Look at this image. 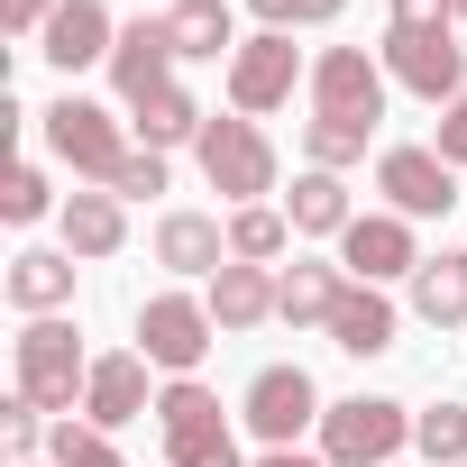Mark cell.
<instances>
[{
	"instance_id": "9a60e30c",
	"label": "cell",
	"mask_w": 467,
	"mask_h": 467,
	"mask_svg": "<svg viewBox=\"0 0 467 467\" xmlns=\"http://www.w3.org/2000/svg\"><path fill=\"white\" fill-rule=\"evenodd\" d=\"M138 412H156V403H147V358H138V348H119V358H92L83 421H92V431H119V421H138Z\"/></svg>"
},
{
	"instance_id": "ab89813d",
	"label": "cell",
	"mask_w": 467,
	"mask_h": 467,
	"mask_svg": "<svg viewBox=\"0 0 467 467\" xmlns=\"http://www.w3.org/2000/svg\"><path fill=\"white\" fill-rule=\"evenodd\" d=\"M449 10H458V19H467V0H449Z\"/></svg>"
},
{
	"instance_id": "f35d334b",
	"label": "cell",
	"mask_w": 467,
	"mask_h": 467,
	"mask_svg": "<svg viewBox=\"0 0 467 467\" xmlns=\"http://www.w3.org/2000/svg\"><path fill=\"white\" fill-rule=\"evenodd\" d=\"M10 467H56V458H10Z\"/></svg>"
},
{
	"instance_id": "484cf974",
	"label": "cell",
	"mask_w": 467,
	"mask_h": 467,
	"mask_svg": "<svg viewBox=\"0 0 467 467\" xmlns=\"http://www.w3.org/2000/svg\"><path fill=\"white\" fill-rule=\"evenodd\" d=\"M294 248V220L275 211V202H248V211H229V257L239 266H275Z\"/></svg>"
},
{
	"instance_id": "603a6c76",
	"label": "cell",
	"mask_w": 467,
	"mask_h": 467,
	"mask_svg": "<svg viewBox=\"0 0 467 467\" xmlns=\"http://www.w3.org/2000/svg\"><path fill=\"white\" fill-rule=\"evenodd\" d=\"M412 312L431 330H467V248H440L412 266Z\"/></svg>"
},
{
	"instance_id": "277c9868",
	"label": "cell",
	"mask_w": 467,
	"mask_h": 467,
	"mask_svg": "<svg viewBox=\"0 0 467 467\" xmlns=\"http://www.w3.org/2000/svg\"><path fill=\"white\" fill-rule=\"evenodd\" d=\"M412 440V412L394 394H348L321 412V458L330 467H394V449Z\"/></svg>"
},
{
	"instance_id": "4316f807",
	"label": "cell",
	"mask_w": 467,
	"mask_h": 467,
	"mask_svg": "<svg viewBox=\"0 0 467 467\" xmlns=\"http://www.w3.org/2000/svg\"><path fill=\"white\" fill-rule=\"evenodd\" d=\"M367 138H376L367 119H303V156H312L321 174H348V165L367 156Z\"/></svg>"
},
{
	"instance_id": "cb8c5ba5",
	"label": "cell",
	"mask_w": 467,
	"mask_h": 467,
	"mask_svg": "<svg viewBox=\"0 0 467 467\" xmlns=\"http://www.w3.org/2000/svg\"><path fill=\"white\" fill-rule=\"evenodd\" d=\"M285 220H294V239H348V183L339 174H321V165H303L294 174V202H285Z\"/></svg>"
},
{
	"instance_id": "d6986e66",
	"label": "cell",
	"mask_w": 467,
	"mask_h": 467,
	"mask_svg": "<svg viewBox=\"0 0 467 467\" xmlns=\"http://www.w3.org/2000/svg\"><path fill=\"white\" fill-rule=\"evenodd\" d=\"M10 303H19L28 321L65 312V303H74V248H19V257H10Z\"/></svg>"
},
{
	"instance_id": "d6a6232c",
	"label": "cell",
	"mask_w": 467,
	"mask_h": 467,
	"mask_svg": "<svg viewBox=\"0 0 467 467\" xmlns=\"http://www.w3.org/2000/svg\"><path fill=\"white\" fill-rule=\"evenodd\" d=\"M56 10H65V0H0V28H10V37H47Z\"/></svg>"
},
{
	"instance_id": "9c48e42d",
	"label": "cell",
	"mask_w": 467,
	"mask_h": 467,
	"mask_svg": "<svg viewBox=\"0 0 467 467\" xmlns=\"http://www.w3.org/2000/svg\"><path fill=\"white\" fill-rule=\"evenodd\" d=\"M376 192L403 220H449L458 211V165H440V147H385L376 156Z\"/></svg>"
},
{
	"instance_id": "44dd1931",
	"label": "cell",
	"mask_w": 467,
	"mask_h": 467,
	"mask_svg": "<svg viewBox=\"0 0 467 467\" xmlns=\"http://www.w3.org/2000/svg\"><path fill=\"white\" fill-rule=\"evenodd\" d=\"M202 303H211L220 330H257V321H275V266H239V257H229Z\"/></svg>"
},
{
	"instance_id": "8992f818",
	"label": "cell",
	"mask_w": 467,
	"mask_h": 467,
	"mask_svg": "<svg viewBox=\"0 0 467 467\" xmlns=\"http://www.w3.org/2000/svg\"><path fill=\"white\" fill-rule=\"evenodd\" d=\"M294 83H312V65L294 56V28H257L239 56H229V110L239 119H266L294 101Z\"/></svg>"
},
{
	"instance_id": "7a4b0ae2",
	"label": "cell",
	"mask_w": 467,
	"mask_h": 467,
	"mask_svg": "<svg viewBox=\"0 0 467 467\" xmlns=\"http://www.w3.org/2000/svg\"><path fill=\"white\" fill-rule=\"evenodd\" d=\"M10 367H19V394H28L37 412H65V421H74V403H83V385H92V358H83V339H74L65 312L28 321V330L10 339Z\"/></svg>"
},
{
	"instance_id": "4fadbf2b",
	"label": "cell",
	"mask_w": 467,
	"mask_h": 467,
	"mask_svg": "<svg viewBox=\"0 0 467 467\" xmlns=\"http://www.w3.org/2000/svg\"><path fill=\"white\" fill-rule=\"evenodd\" d=\"M110 47H119V19L101 10V0H65V10L47 19V37H37V56H47L56 74H83V65H110Z\"/></svg>"
},
{
	"instance_id": "8d00e7d4",
	"label": "cell",
	"mask_w": 467,
	"mask_h": 467,
	"mask_svg": "<svg viewBox=\"0 0 467 467\" xmlns=\"http://www.w3.org/2000/svg\"><path fill=\"white\" fill-rule=\"evenodd\" d=\"M257 467H330V458H303V449H266Z\"/></svg>"
},
{
	"instance_id": "5bb4252c",
	"label": "cell",
	"mask_w": 467,
	"mask_h": 467,
	"mask_svg": "<svg viewBox=\"0 0 467 467\" xmlns=\"http://www.w3.org/2000/svg\"><path fill=\"white\" fill-rule=\"evenodd\" d=\"M110 83H119L129 110H138L147 92L174 83V37H165V19H129V28H119V47H110Z\"/></svg>"
},
{
	"instance_id": "ffe728a7",
	"label": "cell",
	"mask_w": 467,
	"mask_h": 467,
	"mask_svg": "<svg viewBox=\"0 0 467 467\" xmlns=\"http://www.w3.org/2000/svg\"><path fill=\"white\" fill-rule=\"evenodd\" d=\"M330 348H348V358H385V348H394V303H385V285H358V275H348V294H339V312H330Z\"/></svg>"
},
{
	"instance_id": "1f68e13d",
	"label": "cell",
	"mask_w": 467,
	"mask_h": 467,
	"mask_svg": "<svg viewBox=\"0 0 467 467\" xmlns=\"http://www.w3.org/2000/svg\"><path fill=\"white\" fill-rule=\"evenodd\" d=\"M110 192H119V202H147V192H165V156H156V147H138V156L119 165V183H110Z\"/></svg>"
},
{
	"instance_id": "e575fe53",
	"label": "cell",
	"mask_w": 467,
	"mask_h": 467,
	"mask_svg": "<svg viewBox=\"0 0 467 467\" xmlns=\"http://www.w3.org/2000/svg\"><path fill=\"white\" fill-rule=\"evenodd\" d=\"M394 28H458L449 0H394Z\"/></svg>"
},
{
	"instance_id": "ba28073f",
	"label": "cell",
	"mask_w": 467,
	"mask_h": 467,
	"mask_svg": "<svg viewBox=\"0 0 467 467\" xmlns=\"http://www.w3.org/2000/svg\"><path fill=\"white\" fill-rule=\"evenodd\" d=\"M312 110L321 119H385V56L367 47H321L312 56Z\"/></svg>"
},
{
	"instance_id": "f1b7e54d",
	"label": "cell",
	"mask_w": 467,
	"mask_h": 467,
	"mask_svg": "<svg viewBox=\"0 0 467 467\" xmlns=\"http://www.w3.org/2000/svg\"><path fill=\"white\" fill-rule=\"evenodd\" d=\"M47 458H56V467H129V458L110 449V431H92V421H56V431H47Z\"/></svg>"
},
{
	"instance_id": "83f0119b",
	"label": "cell",
	"mask_w": 467,
	"mask_h": 467,
	"mask_svg": "<svg viewBox=\"0 0 467 467\" xmlns=\"http://www.w3.org/2000/svg\"><path fill=\"white\" fill-rule=\"evenodd\" d=\"M412 449H421L431 467H467V403H431V412H412Z\"/></svg>"
},
{
	"instance_id": "74e56055",
	"label": "cell",
	"mask_w": 467,
	"mask_h": 467,
	"mask_svg": "<svg viewBox=\"0 0 467 467\" xmlns=\"http://www.w3.org/2000/svg\"><path fill=\"white\" fill-rule=\"evenodd\" d=\"M192 467H248V458H239V440H220V449H211V458H192Z\"/></svg>"
},
{
	"instance_id": "7c38bea8",
	"label": "cell",
	"mask_w": 467,
	"mask_h": 467,
	"mask_svg": "<svg viewBox=\"0 0 467 467\" xmlns=\"http://www.w3.org/2000/svg\"><path fill=\"white\" fill-rule=\"evenodd\" d=\"M339 266H348L358 285H394V275H412V266H421L412 220H403V211H358L348 239H339Z\"/></svg>"
},
{
	"instance_id": "836d02e7",
	"label": "cell",
	"mask_w": 467,
	"mask_h": 467,
	"mask_svg": "<svg viewBox=\"0 0 467 467\" xmlns=\"http://www.w3.org/2000/svg\"><path fill=\"white\" fill-rule=\"evenodd\" d=\"M431 147H440V165H467V92L440 110V138H431Z\"/></svg>"
},
{
	"instance_id": "ac0fdd59",
	"label": "cell",
	"mask_w": 467,
	"mask_h": 467,
	"mask_svg": "<svg viewBox=\"0 0 467 467\" xmlns=\"http://www.w3.org/2000/svg\"><path fill=\"white\" fill-rule=\"evenodd\" d=\"M339 294H348V266H321V257H294L285 275H275V321H294V330H330V312H339Z\"/></svg>"
},
{
	"instance_id": "3957f363",
	"label": "cell",
	"mask_w": 467,
	"mask_h": 467,
	"mask_svg": "<svg viewBox=\"0 0 467 467\" xmlns=\"http://www.w3.org/2000/svg\"><path fill=\"white\" fill-rule=\"evenodd\" d=\"M192 156H202V183H211L220 202H239V211L275 192V138H266L257 119H239V110H229V119H202Z\"/></svg>"
},
{
	"instance_id": "5b68a950",
	"label": "cell",
	"mask_w": 467,
	"mask_h": 467,
	"mask_svg": "<svg viewBox=\"0 0 467 467\" xmlns=\"http://www.w3.org/2000/svg\"><path fill=\"white\" fill-rule=\"evenodd\" d=\"M385 83H403V92H421L431 110H449V101L467 92V47H458V28H385Z\"/></svg>"
},
{
	"instance_id": "52a82bcc",
	"label": "cell",
	"mask_w": 467,
	"mask_h": 467,
	"mask_svg": "<svg viewBox=\"0 0 467 467\" xmlns=\"http://www.w3.org/2000/svg\"><path fill=\"white\" fill-rule=\"evenodd\" d=\"M211 339H220L211 303H192V294H147V303H138V358H147V367L192 376V367L211 358Z\"/></svg>"
},
{
	"instance_id": "f546056e",
	"label": "cell",
	"mask_w": 467,
	"mask_h": 467,
	"mask_svg": "<svg viewBox=\"0 0 467 467\" xmlns=\"http://www.w3.org/2000/svg\"><path fill=\"white\" fill-rule=\"evenodd\" d=\"M47 211H56L47 165H10V183H0V220H10V229H28V220H47Z\"/></svg>"
},
{
	"instance_id": "4dcf8cb0",
	"label": "cell",
	"mask_w": 467,
	"mask_h": 467,
	"mask_svg": "<svg viewBox=\"0 0 467 467\" xmlns=\"http://www.w3.org/2000/svg\"><path fill=\"white\" fill-rule=\"evenodd\" d=\"M0 440H10V458H37V449H47V431H37V403H28V394L0 403Z\"/></svg>"
},
{
	"instance_id": "8fae6325",
	"label": "cell",
	"mask_w": 467,
	"mask_h": 467,
	"mask_svg": "<svg viewBox=\"0 0 467 467\" xmlns=\"http://www.w3.org/2000/svg\"><path fill=\"white\" fill-rule=\"evenodd\" d=\"M156 431H165V467H192V458H211V449L229 440L220 394H211L202 376H165V394H156Z\"/></svg>"
},
{
	"instance_id": "e0dca14e",
	"label": "cell",
	"mask_w": 467,
	"mask_h": 467,
	"mask_svg": "<svg viewBox=\"0 0 467 467\" xmlns=\"http://www.w3.org/2000/svg\"><path fill=\"white\" fill-rule=\"evenodd\" d=\"M156 266H174V275H220V266H229V229H220L211 211H165V220H156Z\"/></svg>"
},
{
	"instance_id": "d4e9b609",
	"label": "cell",
	"mask_w": 467,
	"mask_h": 467,
	"mask_svg": "<svg viewBox=\"0 0 467 467\" xmlns=\"http://www.w3.org/2000/svg\"><path fill=\"white\" fill-rule=\"evenodd\" d=\"M202 119H211V110H202V101H192L183 83H165V92H147V101L129 110L138 147H156V156H165V147H192V138H202Z\"/></svg>"
},
{
	"instance_id": "d590c367",
	"label": "cell",
	"mask_w": 467,
	"mask_h": 467,
	"mask_svg": "<svg viewBox=\"0 0 467 467\" xmlns=\"http://www.w3.org/2000/svg\"><path fill=\"white\" fill-rule=\"evenodd\" d=\"M339 10H348V0H294V28H330Z\"/></svg>"
},
{
	"instance_id": "2e32d148",
	"label": "cell",
	"mask_w": 467,
	"mask_h": 467,
	"mask_svg": "<svg viewBox=\"0 0 467 467\" xmlns=\"http://www.w3.org/2000/svg\"><path fill=\"white\" fill-rule=\"evenodd\" d=\"M165 37H174V65H220V56H239V19H229V0H174L165 10Z\"/></svg>"
},
{
	"instance_id": "7402d4cb",
	"label": "cell",
	"mask_w": 467,
	"mask_h": 467,
	"mask_svg": "<svg viewBox=\"0 0 467 467\" xmlns=\"http://www.w3.org/2000/svg\"><path fill=\"white\" fill-rule=\"evenodd\" d=\"M65 248L74 257H119L129 248V202L119 192H65Z\"/></svg>"
},
{
	"instance_id": "30bf717a",
	"label": "cell",
	"mask_w": 467,
	"mask_h": 467,
	"mask_svg": "<svg viewBox=\"0 0 467 467\" xmlns=\"http://www.w3.org/2000/svg\"><path fill=\"white\" fill-rule=\"evenodd\" d=\"M239 412H248V431H257L266 449H294V440H303V431H312L330 403H321V385H312L303 367H257Z\"/></svg>"
},
{
	"instance_id": "6da1fadb",
	"label": "cell",
	"mask_w": 467,
	"mask_h": 467,
	"mask_svg": "<svg viewBox=\"0 0 467 467\" xmlns=\"http://www.w3.org/2000/svg\"><path fill=\"white\" fill-rule=\"evenodd\" d=\"M37 129H47V156L56 165H74V183H119V165L138 156L129 147V129H119V110H101V101H83V92H65V101H47L37 110Z\"/></svg>"
}]
</instances>
